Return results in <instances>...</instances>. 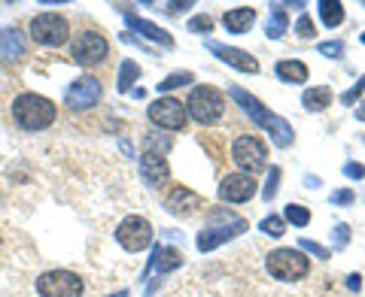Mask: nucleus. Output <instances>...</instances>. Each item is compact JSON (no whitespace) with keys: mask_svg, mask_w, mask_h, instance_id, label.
<instances>
[{"mask_svg":"<svg viewBox=\"0 0 365 297\" xmlns=\"http://www.w3.org/2000/svg\"><path fill=\"white\" fill-rule=\"evenodd\" d=\"M9 112H13L16 128L25 134H40L46 128H52L55 119H58V107H55L49 97L37 94V91H21V94H16Z\"/></svg>","mask_w":365,"mask_h":297,"instance_id":"f257e3e1","label":"nucleus"},{"mask_svg":"<svg viewBox=\"0 0 365 297\" xmlns=\"http://www.w3.org/2000/svg\"><path fill=\"white\" fill-rule=\"evenodd\" d=\"M232 100L237 107L244 109V116H250L262 131H268V136L274 143H277L280 148H287V146H292V140H295V134H292V124L287 122V119H280V116H274V112L262 104L259 97H253L250 91H244L241 85H232Z\"/></svg>","mask_w":365,"mask_h":297,"instance_id":"f03ea898","label":"nucleus"},{"mask_svg":"<svg viewBox=\"0 0 365 297\" xmlns=\"http://www.w3.org/2000/svg\"><path fill=\"white\" fill-rule=\"evenodd\" d=\"M247 231V222L241 219V215H235L232 210H210L207 215V227H201V234H198V252H213V249H220L222 243H228V239H235V237H241Z\"/></svg>","mask_w":365,"mask_h":297,"instance_id":"7ed1b4c3","label":"nucleus"},{"mask_svg":"<svg viewBox=\"0 0 365 297\" xmlns=\"http://www.w3.org/2000/svg\"><path fill=\"white\" fill-rule=\"evenodd\" d=\"M186 116L198 124H216L225 116V94L216 85H195L186 97Z\"/></svg>","mask_w":365,"mask_h":297,"instance_id":"20e7f679","label":"nucleus"},{"mask_svg":"<svg viewBox=\"0 0 365 297\" xmlns=\"http://www.w3.org/2000/svg\"><path fill=\"white\" fill-rule=\"evenodd\" d=\"M28 33H31L34 43L43 45V49H58V45H64L73 37L71 21H67V16H61V13H37L31 18Z\"/></svg>","mask_w":365,"mask_h":297,"instance_id":"39448f33","label":"nucleus"},{"mask_svg":"<svg viewBox=\"0 0 365 297\" xmlns=\"http://www.w3.org/2000/svg\"><path fill=\"white\" fill-rule=\"evenodd\" d=\"M265 270L280 282H302L311 273V261L302 249H274L265 258Z\"/></svg>","mask_w":365,"mask_h":297,"instance_id":"423d86ee","label":"nucleus"},{"mask_svg":"<svg viewBox=\"0 0 365 297\" xmlns=\"http://www.w3.org/2000/svg\"><path fill=\"white\" fill-rule=\"evenodd\" d=\"M107 55H110V43H107L104 33L83 28L71 37V58L79 67H98V64L107 61Z\"/></svg>","mask_w":365,"mask_h":297,"instance_id":"0eeeda50","label":"nucleus"},{"mask_svg":"<svg viewBox=\"0 0 365 297\" xmlns=\"http://www.w3.org/2000/svg\"><path fill=\"white\" fill-rule=\"evenodd\" d=\"M232 161L241 167V173L256 176L268 167V146L256 134H241L232 143Z\"/></svg>","mask_w":365,"mask_h":297,"instance_id":"6e6552de","label":"nucleus"},{"mask_svg":"<svg viewBox=\"0 0 365 297\" xmlns=\"http://www.w3.org/2000/svg\"><path fill=\"white\" fill-rule=\"evenodd\" d=\"M113 237H116V243L125 249V252L137 255V252H143V249L153 246L155 231H153V222L146 219V215H125V219L116 225V234Z\"/></svg>","mask_w":365,"mask_h":297,"instance_id":"1a4fd4ad","label":"nucleus"},{"mask_svg":"<svg viewBox=\"0 0 365 297\" xmlns=\"http://www.w3.org/2000/svg\"><path fill=\"white\" fill-rule=\"evenodd\" d=\"M37 294L40 297H83L86 282L73 270H46L37 276Z\"/></svg>","mask_w":365,"mask_h":297,"instance_id":"9d476101","label":"nucleus"},{"mask_svg":"<svg viewBox=\"0 0 365 297\" xmlns=\"http://www.w3.org/2000/svg\"><path fill=\"white\" fill-rule=\"evenodd\" d=\"M101 97H104V85H101L98 76L91 73H83L79 79H73L71 85H67V94H64V107L71 112H88L101 104Z\"/></svg>","mask_w":365,"mask_h":297,"instance_id":"9b49d317","label":"nucleus"},{"mask_svg":"<svg viewBox=\"0 0 365 297\" xmlns=\"http://www.w3.org/2000/svg\"><path fill=\"white\" fill-rule=\"evenodd\" d=\"M146 116H150V122L155 124V128H162V131H168V134L182 131V128H186V122H189L186 107H182V100L170 97V94L153 100L150 109H146Z\"/></svg>","mask_w":365,"mask_h":297,"instance_id":"f8f14e48","label":"nucleus"},{"mask_svg":"<svg viewBox=\"0 0 365 297\" xmlns=\"http://www.w3.org/2000/svg\"><path fill=\"white\" fill-rule=\"evenodd\" d=\"M256 188H259V182L256 176H247V173H225L220 179V200L222 203H232V207H237V203H247V200H253L256 198Z\"/></svg>","mask_w":365,"mask_h":297,"instance_id":"ddd939ff","label":"nucleus"},{"mask_svg":"<svg viewBox=\"0 0 365 297\" xmlns=\"http://www.w3.org/2000/svg\"><path fill=\"white\" fill-rule=\"evenodd\" d=\"M201 207H204V198L186 185H174L165 194V210L170 215H177V219H189V215H195Z\"/></svg>","mask_w":365,"mask_h":297,"instance_id":"4468645a","label":"nucleus"},{"mask_svg":"<svg viewBox=\"0 0 365 297\" xmlns=\"http://www.w3.org/2000/svg\"><path fill=\"white\" fill-rule=\"evenodd\" d=\"M207 49H210L222 64L235 67V70H241V73H259V70H262L259 58H253V55L244 52V49H235V45H225V43H216V40H207Z\"/></svg>","mask_w":365,"mask_h":297,"instance_id":"2eb2a0df","label":"nucleus"},{"mask_svg":"<svg viewBox=\"0 0 365 297\" xmlns=\"http://www.w3.org/2000/svg\"><path fill=\"white\" fill-rule=\"evenodd\" d=\"M140 176L150 188H162L165 182L170 179V167H168V158L162 152H153V148H143L140 155Z\"/></svg>","mask_w":365,"mask_h":297,"instance_id":"dca6fc26","label":"nucleus"},{"mask_svg":"<svg viewBox=\"0 0 365 297\" xmlns=\"http://www.w3.org/2000/svg\"><path fill=\"white\" fill-rule=\"evenodd\" d=\"M28 55V37L19 28H4L0 31V64H19Z\"/></svg>","mask_w":365,"mask_h":297,"instance_id":"f3484780","label":"nucleus"},{"mask_svg":"<svg viewBox=\"0 0 365 297\" xmlns=\"http://www.w3.org/2000/svg\"><path fill=\"white\" fill-rule=\"evenodd\" d=\"M177 267H182V252H177V249H170V246H155V252H153V258H150V267H146L143 273H150V270H155V282L146 288V294H153L155 291V285L162 282V276H168L170 270H177Z\"/></svg>","mask_w":365,"mask_h":297,"instance_id":"a211bd4d","label":"nucleus"},{"mask_svg":"<svg viewBox=\"0 0 365 297\" xmlns=\"http://www.w3.org/2000/svg\"><path fill=\"white\" fill-rule=\"evenodd\" d=\"M125 21H128V28H134L140 37H146L150 43H158V45H165V49H174V37H170L165 28H158L155 21L140 18V16H131V13H125Z\"/></svg>","mask_w":365,"mask_h":297,"instance_id":"6ab92c4d","label":"nucleus"},{"mask_svg":"<svg viewBox=\"0 0 365 297\" xmlns=\"http://www.w3.org/2000/svg\"><path fill=\"white\" fill-rule=\"evenodd\" d=\"M274 73H277L280 82H287V85H304L307 82V76H311V70H307V64L299 61V58H283L274 64Z\"/></svg>","mask_w":365,"mask_h":297,"instance_id":"aec40b11","label":"nucleus"},{"mask_svg":"<svg viewBox=\"0 0 365 297\" xmlns=\"http://www.w3.org/2000/svg\"><path fill=\"white\" fill-rule=\"evenodd\" d=\"M222 25H225L228 33H247L250 28L256 25V9H253V6H235V9H225Z\"/></svg>","mask_w":365,"mask_h":297,"instance_id":"412c9836","label":"nucleus"},{"mask_svg":"<svg viewBox=\"0 0 365 297\" xmlns=\"http://www.w3.org/2000/svg\"><path fill=\"white\" fill-rule=\"evenodd\" d=\"M332 88L329 85H314V88H304V94H302V107L307 112H323L332 107Z\"/></svg>","mask_w":365,"mask_h":297,"instance_id":"4be33fe9","label":"nucleus"},{"mask_svg":"<svg viewBox=\"0 0 365 297\" xmlns=\"http://www.w3.org/2000/svg\"><path fill=\"white\" fill-rule=\"evenodd\" d=\"M289 28V16L287 9H280V4H271V13H268V21H265V37L268 40H280L283 33Z\"/></svg>","mask_w":365,"mask_h":297,"instance_id":"5701e85b","label":"nucleus"},{"mask_svg":"<svg viewBox=\"0 0 365 297\" xmlns=\"http://www.w3.org/2000/svg\"><path fill=\"white\" fill-rule=\"evenodd\" d=\"M140 79V64H137L134 58H125L119 64V76H116V91L119 94H128V91L134 88V82Z\"/></svg>","mask_w":365,"mask_h":297,"instance_id":"b1692460","label":"nucleus"},{"mask_svg":"<svg viewBox=\"0 0 365 297\" xmlns=\"http://www.w3.org/2000/svg\"><path fill=\"white\" fill-rule=\"evenodd\" d=\"M344 4L341 0H319V21H323L326 28H338L344 25Z\"/></svg>","mask_w":365,"mask_h":297,"instance_id":"393cba45","label":"nucleus"},{"mask_svg":"<svg viewBox=\"0 0 365 297\" xmlns=\"http://www.w3.org/2000/svg\"><path fill=\"white\" fill-rule=\"evenodd\" d=\"M192 82H195V73L180 70V73H170V76H165L162 82H158V91H162V94H168V91H177V88H182V85H192Z\"/></svg>","mask_w":365,"mask_h":297,"instance_id":"a878e982","label":"nucleus"},{"mask_svg":"<svg viewBox=\"0 0 365 297\" xmlns=\"http://www.w3.org/2000/svg\"><path fill=\"white\" fill-rule=\"evenodd\" d=\"M283 222H289L295 227H307V222H311V210L302 207V203H289V207L283 210Z\"/></svg>","mask_w":365,"mask_h":297,"instance_id":"bb28decb","label":"nucleus"},{"mask_svg":"<svg viewBox=\"0 0 365 297\" xmlns=\"http://www.w3.org/2000/svg\"><path fill=\"white\" fill-rule=\"evenodd\" d=\"M262 227V234H268V237H283L287 234V222L280 219V215H265V219L259 222Z\"/></svg>","mask_w":365,"mask_h":297,"instance_id":"cd10ccee","label":"nucleus"},{"mask_svg":"<svg viewBox=\"0 0 365 297\" xmlns=\"http://www.w3.org/2000/svg\"><path fill=\"white\" fill-rule=\"evenodd\" d=\"M280 179H283V170H280L277 164L268 167V179H265V188H262V198H265V200H274V194H277Z\"/></svg>","mask_w":365,"mask_h":297,"instance_id":"c85d7f7f","label":"nucleus"},{"mask_svg":"<svg viewBox=\"0 0 365 297\" xmlns=\"http://www.w3.org/2000/svg\"><path fill=\"white\" fill-rule=\"evenodd\" d=\"M189 33H210L213 31V18L207 13H201V16H192L189 18Z\"/></svg>","mask_w":365,"mask_h":297,"instance_id":"c756f323","label":"nucleus"},{"mask_svg":"<svg viewBox=\"0 0 365 297\" xmlns=\"http://www.w3.org/2000/svg\"><path fill=\"white\" fill-rule=\"evenodd\" d=\"M317 52H319V55H326V58H332V61H338V58H344V43H341V40L319 43V45H317Z\"/></svg>","mask_w":365,"mask_h":297,"instance_id":"7c9ffc66","label":"nucleus"},{"mask_svg":"<svg viewBox=\"0 0 365 297\" xmlns=\"http://www.w3.org/2000/svg\"><path fill=\"white\" fill-rule=\"evenodd\" d=\"M362 94H365V73L359 76V82H356V85L347 88L344 94H341V104H344V107H353V104H356V100H359Z\"/></svg>","mask_w":365,"mask_h":297,"instance_id":"2f4dec72","label":"nucleus"},{"mask_svg":"<svg viewBox=\"0 0 365 297\" xmlns=\"http://www.w3.org/2000/svg\"><path fill=\"white\" fill-rule=\"evenodd\" d=\"M329 203H335V207H350V203H356V194L353 188H338L329 194Z\"/></svg>","mask_w":365,"mask_h":297,"instance_id":"473e14b6","label":"nucleus"},{"mask_svg":"<svg viewBox=\"0 0 365 297\" xmlns=\"http://www.w3.org/2000/svg\"><path fill=\"white\" fill-rule=\"evenodd\" d=\"M295 33H299L302 40H314V37H317V31H314V21L307 18V16H302L299 21H295Z\"/></svg>","mask_w":365,"mask_h":297,"instance_id":"72a5a7b5","label":"nucleus"},{"mask_svg":"<svg viewBox=\"0 0 365 297\" xmlns=\"http://www.w3.org/2000/svg\"><path fill=\"white\" fill-rule=\"evenodd\" d=\"M299 249H304V252H314L317 258H329V255H332V252H329V249H326V246H319V243H314V239H304V237H302V243H299Z\"/></svg>","mask_w":365,"mask_h":297,"instance_id":"f704fd0d","label":"nucleus"},{"mask_svg":"<svg viewBox=\"0 0 365 297\" xmlns=\"http://www.w3.org/2000/svg\"><path fill=\"white\" fill-rule=\"evenodd\" d=\"M344 176H350V179H362V176H365V167L356 164V161H347V164H344Z\"/></svg>","mask_w":365,"mask_h":297,"instance_id":"c9c22d12","label":"nucleus"},{"mask_svg":"<svg viewBox=\"0 0 365 297\" xmlns=\"http://www.w3.org/2000/svg\"><path fill=\"white\" fill-rule=\"evenodd\" d=\"M347 237H350V227L347 225H335V243L338 246H347Z\"/></svg>","mask_w":365,"mask_h":297,"instance_id":"e433bc0d","label":"nucleus"},{"mask_svg":"<svg viewBox=\"0 0 365 297\" xmlns=\"http://www.w3.org/2000/svg\"><path fill=\"white\" fill-rule=\"evenodd\" d=\"M107 297H128V291L122 288V291H113V294H107Z\"/></svg>","mask_w":365,"mask_h":297,"instance_id":"4c0bfd02","label":"nucleus"},{"mask_svg":"<svg viewBox=\"0 0 365 297\" xmlns=\"http://www.w3.org/2000/svg\"><path fill=\"white\" fill-rule=\"evenodd\" d=\"M356 119H359V122H365V104H362V109H356Z\"/></svg>","mask_w":365,"mask_h":297,"instance_id":"58836bf2","label":"nucleus"},{"mask_svg":"<svg viewBox=\"0 0 365 297\" xmlns=\"http://www.w3.org/2000/svg\"><path fill=\"white\" fill-rule=\"evenodd\" d=\"M359 40H362V45H365V33H362V37H359Z\"/></svg>","mask_w":365,"mask_h":297,"instance_id":"ea45409f","label":"nucleus"}]
</instances>
